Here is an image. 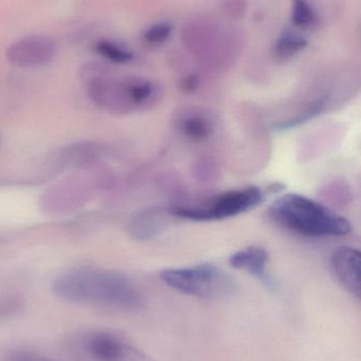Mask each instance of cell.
I'll return each mask as SVG.
<instances>
[{
    "instance_id": "cell-1",
    "label": "cell",
    "mask_w": 361,
    "mask_h": 361,
    "mask_svg": "<svg viewBox=\"0 0 361 361\" xmlns=\"http://www.w3.org/2000/svg\"><path fill=\"white\" fill-rule=\"evenodd\" d=\"M57 296L72 302L101 303L125 310L141 307L142 297L126 278L105 271H76L53 283Z\"/></svg>"
},
{
    "instance_id": "cell-2",
    "label": "cell",
    "mask_w": 361,
    "mask_h": 361,
    "mask_svg": "<svg viewBox=\"0 0 361 361\" xmlns=\"http://www.w3.org/2000/svg\"><path fill=\"white\" fill-rule=\"evenodd\" d=\"M269 214L284 228L304 237H343L352 229L347 219L299 193H288L276 200Z\"/></svg>"
},
{
    "instance_id": "cell-3",
    "label": "cell",
    "mask_w": 361,
    "mask_h": 361,
    "mask_svg": "<svg viewBox=\"0 0 361 361\" xmlns=\"http://www.w3.org/2000/svg\"><path fill=\"white\" fill-rule=\"evenodd\" d=\"M160 279L182 294L201 299H226L237 288L232 276L213 264L165 269Z\"/></svg>"
},
{
    "instance_id": "cell-4",
    "label": "cell",
    "mask_w": 361,
    "mask_h": 361,
    "mask_svg": "<svg viewBox=\"0 0 361 361\" xmlns=\"http://www.w3.org/2000/svg\"><path fill=\"white\" fill-rule=\"evenodd\" d=\"M265 197L261 187L231 189L208 197L201 204L173 206L170 214L193 222H213L245 214L262 204Z\"/></svg>"
},
{
    "instance_id": "cell-5",
    "label": "cell",
    "mask_w": 361,
    "mask_h": 361,
    "mask_svg": "<svg viewBox=\"0 0 361 361\" xmlns=\"http://www.w3.org/2000/svg\"><path fill=\"white\" fill-rule=\"evenodd\" d=\"M57 54V44L45 35H29L13 42L6 50V59L20 68H35L48 65Z\"/></svg>"
},
{
    "instance_id": "cell-6",
    "label": "cell",
    "mask_w": 361,
    "mask_h": 361,
    "mask_svg": "<svg viewBox=\"0 0 361 361\" xmlns=\"http://www.w3.org/2000/svg\"><path fill=\"white\" fill-rule=\"evenodd\" d=\"M87 349L97 361H157L141 350L105 333L90 337Z\"/></svg>"
},
{
    "instance_id": "cell-7",
    "label": "cell",
    "mask_w": 361,
    "mask_h": 361,
    "mask_svg": "<svg viewBox=\"0 0 361 361\" xmlns=\"http://www.w3.org/2000/svg\"><path fill=\"white\" fill-rule=\"evenodd\" d=\"M360 252L351 246L336 248L331 256L333 273L343 288L352 295L360 297Z\"/></svg>"
},
{
    "instance_id": "cell-8",
    "label": "cell",
    "mask_w": 361,
    "mask_h": 361,
    "mask_svg": "<svg viewBox=\"0 0 361 361\" xmlns=\"http://www.w3.org/2000/svg\"><path fill=\"white\" fill-rule=\"evenodd\" d=\"M269 255L261 246H248L237 250L229 258L231 267L246 271L258 279H266L267 263Z\"/></svg>"
},
{
    "instance_id": "cell-9",
    "label": "cell",
    "mask_w": 361,
    "mask_h": 361,
    "mask_svg": "<svg viewBox=\"0 0 361 361\" xmlns=\"http://www.w3.org/2000/svg\"><path fill=\"white\" fill-rule=\"evenodd\" d=\"M178 129L187 139L201 143L211 137L213 123L206 114L190 111L180 116Z\"/></svg>"
},
{
    "instance_id": "cell-10",
    "label": "cell",
    "mask_w": 361,
    "mask_h": 361,
    "mask_svg": "<svg viewBox=\"0 0 361 361\" xmlns=\"http://www.w3.org/2000/svg\"><path fill=\"white\" fill-rule=\"evenodd\" d=\"M160 210L150 209L138 214L131 225L134 237L140 240L152 239L159 235L165 227V219Z\"/></svg>"
},
{
    "instance_id": "cell-11",
    "label": "cell",
    "mask_w": 361,
    "mask_h": 361,
    "mask_svg": "<svg viewBox=\"0 0 361 361\" xmlns=\"http://www.w3.org/2000/svg\"><path fill=\"white\" fill-rule=\"evenodd\" d=\"M307 46V40L302 36L288 32V33H284L276 42L273 54H275L276 59L286 61L304 50Z\"/></svg>"
},
{
    "instance_id": "cell-12",
    "label": "cell",
    "mask_w": 361,
    "mask_h": 361,
    "mask_svg": "<svg viewBox=\"0 0 361 361\" xmlns=\"http://www.w3.org/2000/svg\"><path fill=\"white\" fill-rule=\"evenodd\" d=\"M292 21L298 29L309 31L318 25V16L307 0H292Z\"/></svg>"
},
{
    "instance_id": "cell-13",
    "label": "cell",
    "mask_w": 361,
    "mask_h": 361,
    "mask_svg": "<svg viewBox=\"0 0 361 361\" xmlns=\"http://www.w3.org/2000/svg\"><path fill=\"white\" fill-rule=\"evenodd\" d=\"M326 99H319L317 101L312 103L309 107L305 108L302 112L297 114L294 118H290L286 122H281L279 125L276 126V129L279 130H285V129L296 128V127L300 126V125L305 124L309 121L313 120L316 116H320L322 112L326 110Z\"/></svg>"
},
{
    "instance_id": "cell-14",
    "label": "cell",
    "mask_w": 361,
    "mask_h": 361,
    "mask_svg": "<svg viewBox=\"0 0 361 361\" xmlns=\"http://www.w3.org/2000/svg\"><path fill=\"white\" fill-rule=\"evenodd\" d=\"M95 50L97 54L105 57L112 63H127L133 61L134 59L133 53L131 51L126 50L110 40L102 39L95 42Z\"/></svg>"
},
{
    "instance_id": "cell-15",
    "label": "cell",
    "mask_w": 361,
    "mask_h": 361,
    "mask_svg": "<svg viewBox=\"0 0 361 361\" xmlns=\"http://www.w3.org/2000/svg\"><path fill=\"white\" fill-rule=\"evenodd\" d=\"M172 27L171 23H159L150 25V27L144 31L143 38L148 44L157 46L165 42L167 38L171 35Z\"/></svg>"
},
{
    "instance_id": "cell-16",
    "label": "cell",
    "mask_w": 361,
    "mask_h": 361,
    "mask_svg": "<svg viewBox=\"0 0 361 361\" xmlns=\"http://www.w3.org/2000/svg\"><path fill=\"white\" fill-rule=\"evenodd\" d=\"M8 361H52L40 354L32 353L27 351L13 352L8 357Z\"/></svg>"
},
{
    "instance_id": "cell-17",
    "label": "cell",
    "mask_w": 361,
    "mask_h": 361,
    "mask_svg": "<svg viewBox=\"0 0 361 361\" xmlns=\"http://www.w3.org/2000/svg\"><path fill=\"white\" fill-rule=\"evenodd\" d=\"M197 85H199V80L196 76H189L182 82V89L187 92H192L197 88Z\"/></svg>"
}]
</instances>
